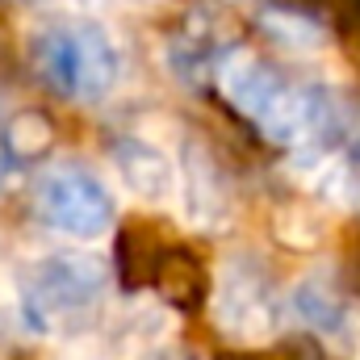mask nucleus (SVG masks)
I'll return each instance as SVG.
<instances>
[{
	"mask_svg": "<svg viewBox=\"0 0 360 360\" xmlns=\"http://www.w3.org/2000/svg\"><path fill=\"white\" fill-rule=\"evenodd\" d=\"M30 68L55 96L96 105L117 84V46L89 17H55L34 30Z\"/></svg>",
	"mask_w": 360,
	"mask_h": 360,
	"instance_id": "f03ea898",
	"label": "nucleus"
},
{
	"mask_svg": "<svg viewBox=\"0 0 360 360\" xmlns=\"http://www.w3.org/2000/svg\"><path fill=\"white\" fill-rule=\"evenodd\" d=\"M34 210L51 231H59L68 239H101L113 226V214H117L101 176L84 164H76V160H63V164H55L38 176Z\"/></svg>",
	"mask_w": 360,
	"mask_h": 360,
	"instance_id": "20e7f679",
	"label": "nucleus"
},
{
	"mask_svg": "<svg viewBox=\"0 0 360 360\" xmlns=\"http://www.w3.org/2000/svg\"><path fill=\"white\" fill-rule=\"evenodd\" d=\"M113 155H117V168H122V176L134 193H143V197H164L168 193V164L151 143L130 139V143H117Z\"/></svg>",
	"mask_w": 360,
	"mask_h": 360,
	"instance_id": "0eeeda50",
	"label": "nucleus"
},
{
	"mask_svg": "<svg viewBox=\"0 0 360 360\" xmlns=\"http://www.w3.org/2000/svg\"><path fill=\"white\" fill-rule=\"evenodd\" d=\"M214 80L235 113H243L269 143L289 151H327L344 126L335 96L323 84L293 80L272 59L226 46L214 63Z\"/></svg>",
	"mask_w": 360,
	"mask_h": 360,
	"instance_id": "f257e3e1",
	"label": "nucleus"
},
{
	"mask_svg": "<svg viewBox=\"0 0 360 360\" xmlns=\"http://www.w3.org/2000/svg\"><path fill=\"white\" fill-rule=\"evenodd\" d=\"M147 281H151V285L160 289V297H164L168 306H176V310H197L201 297H205V269H201V260H197L188 248H180V243H164V248H160V256H155Z\"/></svg>",
	"mask_w": 360,
	"mask_h": 360,
	"instance_id": "423d86ee",
	"label": "nucleus"
},
{
	"mask_svg": "<svg viewBox=\"0 0 360 360\" xmlns=\"http://www.w3.org/2000/svg\"><path fill=\"white\" fill-rule=\"evenodd\" d=\"M297 310H302L310 323H319V327H340V323H344V302H340V293H335L327 281H314V276L302 285Z\"/></svg>",
	"mask_w": 360,
	"mask_h": 360,
	"instance_id": "6e6552de",
	"label": "nucleus"
},
{
	"mask_svg": "<svg viewBox=\"0 0 360 360\" xmlns=\"http://www.w3.org/2000/svg\"><path fill=\"white\" fill-rule=\"evenodd\" d=\"M105 269L92 256L59 252L21 272V314L42 335H76L92 327L105 302Z\"/></svg>",
	"mask_w": 360,
	"mask_h": 360,
	"instance_id": "7ed1b4c3",
	"label": "nucleus"
},
{
	"mask_svg": "<svg viewBox=\"0 0 360 360\" xmlns=\"http://www.w3.org/2000/svg\"><path fill=\"white\" fill-rule=\"evenodd\" d=\"M222 327L239 340H260L276 327V289L256 264H231L226 272Z\"/></svg>",
	"mask_w": 360,
	"mask_h": 360,
	"instance_id": "39448f33",
	"label": "nucleus"
}]
</instances>
